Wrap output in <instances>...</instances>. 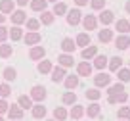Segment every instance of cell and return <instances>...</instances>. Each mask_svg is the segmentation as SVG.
<instances>
[{"mask_svg":"<svg viewBox=\"0 0 130 121\" xmlns=\"http://www.w3.org/2000/svg\"><path fill=\"white\" fill-rule=\"evenodd\" d=\"M44 98H46V89H44V87L37 85V87H32V89H31V100L42 102Z\"/></svg>","mask_w":130,"mask_h":121,"instance_id":"1","label":"cell"},{"mask_svg":"<svg viewBox=\"0 0 130 121\" xmlns=\"http://www.w3.org/2000/svg\"><path fill=\"white\" fill-rule=\"evenodd\" d=\"M80 21H82V14H80V10L75 8V10H71V12L67 14V23H69V25H73V27H75V25H78Z\"/></svg>","mask_w":130,"mask_h":121,"instance_id":"2","label":"cell"},{"mask_svg":"<svg viewBox=\"0 0 130 121\" xmlns=\"http://www.w3.org/2000/svg\"><path fill=\"white\" fill-rule=\"evenodd\" d=\"M8 117H10V119H13V121L21 119V117H23V110H21L17 104H12L8 108Z\"/></svg>","mask_w":130,"mask_h":121,"instance_id":"3","label":"cell"},{"mask_svg":"<svg viewBox=\"0 0 130 121\" xmlns=\"http://www.w3.org/2000/svg\"><path fill=\"white\" fill-rule=\"evenodd\" d=\"M27 21V14L23 12V10H17V12L12 14V23L15 25V27H19L21 23H25Z\"/></svg>","mask_w":130,"mask_h":121,"instance_id":"4","label":"cell"},{"mask_svg":"<svg viewBox=\"0 0 130 121\" xmlns=\"http://www.w3.org/2000/svg\"><path fill=\"white\" fill-rule=\"evenodd\" d=\"M111 81V75H107V73H98L96 77H94V83H96V87H107Z\"/></svg>","mask_w":130,"mask_h":121,"instance_id":"5","label":"cell"},{"mask_svg":"<svg viewBox=\"0 0 130 121\" xmlns=\"http://www.w3.org/2000/svg\"><path fill=\"white\" fill-rule=\"evenodd\" d=\"M13 8H15L13 0H0V12H2V16L4 14H13Z\"/></svg>","mask_w":130,"mask_h":121,"instance_id":"6","label":"cell"},{"mask_svg":"<svg viewBox=\"0 0 130 121\" xmlns=\"http://www.w3.org/2000/svg\"><path fill=\"white\" fill-rule=\"evenodd\" d=\"M115 46H117L119 50H126L130 46V37L128 35H121L115 39Z\"/></svg>","mask_w":130,"mask_h":121,"instance_id":"7","label":"cell"},{"mask_svg":"<svg viewBox=\"0 0 130 121\" xmlns=\"http://www.w3.org/2000/svg\"><path fill=\"white\" fill-rule=\"evenodd\" d=\"M96 25H98V19L92 16V14H88V16L82 17V27H84V29L92 31V29H96Z\"/></svg>","mask_w":130,"mask_h":121,"instance_id":"8","label":"cell"},{"mask_svg":"<svg viewBox=\"0 0 130 121\" xmlns=\"http://www.w3.org/2000/svg\"><path fill=\"white\" fill-rule=\"evenodd\" d=\"M65 79V67H52V81L54 83H61Z\"/></svg>","mask_w":130,"mask_h":121,"instance_id":"9","label":"cell"},{"mask_svg":"<svg viewBox=\"0 0 130 121\" xmlns=\"http://www.w3.org/2000/svg\"><path fill=\"white\" fill-rule=\"evenodd\" d=\"M40 39H42V37L38 35V33H27V35L23 37L25 44H29V46H35V44H38V42H40Z\"/></svg>","mask_w":130,"mask_h":121,"instance_id":"10","label":"cell"},{"mask_svg":"<svg viewBox=\"0 0 130 121\" xmlns=\"http://www.w3.org/2000/svg\"><path fill=\"white\" fill-rule=\"evenodd\" d=\"M115 29H117L121 35H128V31H130V21H126V19L115 21Z\"/></svg>","mask_w":130,"mask_h":121,"instance_id":"11","label":"cell"},{"mask_svg":"<svg viewBox=\"0 0 130 121\" xmlns=\"http://www.w3.org/2000/svg\"><path fill=\"white\" fill-rule=\"evenodd\" d=\"M75 46H77V44H75V40L69 39V37H65V39L61 40V50H63L65 54H71L75 50Z\"/></svg>","mask_w":130,"mask_h":121,"instance_id":"12","label":"cell"},{"mask_svg":"<svg viewBox=\"0 0 130 121\" xmlns=\"http://www.w3.org/2000/svg\"><path fill=\"white\" fill-rule=\"evenodd\" d=\"M44 54H46V50L42 48V46H32L31 52H29V58H31V60H42Z\"/></svg>","mask_w":130,"mask_h":121,"instance_id":"13","label":"cell"},{"mask_svg":"<svg viewBox=\"0 0 130 121\" xmlns=\"http://www.w3.org/2000/svg\"><path fill=\"white\" fill-rule=\"evenodd\" d=\"M77 73H78V75H82V77L92 75V65H90L88 62H82V64L77 65Z\"/></svg>","mask_w":130,"mask_h":121,"instance_id":"14","label":"cell"},{"mask_svg":"<svg viewBox=\"0 0 130 121\" xmlns=\"http://www.w3.org/2000/svg\"><path fill=\"white\" fill-rule=\"evenodd\" d=\"M78 87V75H67L65 77V89L67 90H73Z\"/></svg>","mask_w":130,"mask_h":121,"instance_id":"15","label":"cell"},{"mask_svg":"<svg viewBox=\"0 0 130 121\" xmlns=\"http://www.w3.org/2000/svg\"><path fill=\"white\" fill-rule=\"evenodd\" d=\"M75 44H77V46H82V48H86V46L90 44V37H88V33H78L77 39H75Z\"/></svg>","mask_w":130,"mask_h":121,"instance_id":"16","label":"cell"},{"mask_svg":"<svg viewBox=\"0 0 130 121\" xmlns=\"http://www.w3.org/2000/svg\"><path fill=\"white\" fill-rule=\"evenodd\" d=\"M82 60H92V58L98 56V48L96 46H86V48H82Z\"/></svg>","mask_w":130,"mask_h":121,"instance_id":"17","label":"cell"},{"mask_svg":"<svg viewBox=\"0 0 130 121\" xmlns=\"http://www.w3.org/2000/svg\"><path fill=\"white\" fill-rule=\"evenodd\" d=\"M48 0H31V10L32 12H46Z\"/></svg>","mask_w":130,"mask_h":121,"instance_id":"18","label":"cell"},{"mask_svg":"<svg viewBox=\"0 0 130 121\" xmlns=\"http://www.w3.org/2000/svg\"><path fill=\"white\" fill-rule=\"evenodd\" d=\"M57 62H59L61 67H71V65L75 64V60H73V56H71V54H61V56L57 58Z\"/></svg>","mask_w":130,"mask_h":121,"instance_id":"19","label":"cell"},{"mask_svg":"<svg viewBox=\"0 0 130 121\" xmlns=\"http://www.w3.org/2000/svg\"><path fill=\"white\" fill-rule=\"evenodd\" d=\"M113 19H115V16H113V12H109V10H103V12L100 14V23H103V25L113 23Z\"/></svg>","mask_w":130,"mask_h":121,"instance_id":"20","label":"cell"},{"mask_svg":"<svg viewBox=\"0 0 130 121\" xmlns=\"http://www.w3.org/2000/svg\"><path fill=\"white\" fill-rule=\"evenodd\" d=\"M98 39L102 40V42H111L113 40V31L111 29H102V31L98 33Z\"/></svg>","mask_w":130,"mask_h":121,"instance_id":"21","label":"cell"},{"mask_svg":"<svg viewBox=\"0 0 130 121\" xmlns=\"http://www.w3.org/2000/svg\"><path fill=\"white\" fill-rule=\"evenodd\" d=\"M17 106H19L21 110H29L31 108L32 110V100H31V96H19V100H17Z\"/></svg>","mask_w":130,"mask_h":121,"instance_id":"22","label":"cell"},{"mask_svg":"<svg viewBox=\"0 0 130 121\" xmlns=\"http://www.w3.org/2000/svg\"><path fill=\"white\" fill-rule=\"evenodd\" d=\"M121 92H124V85H122V83L111 85L109 89H107V94H109V96H117V94H121Z\"/></svg>","mask_w":130,"mask_h":121,"instance_id":"23","label":"cell"},{"mask_svg":"<svg viewBox=\"0 0 130 121\" xmlns=\"http://www.w3.org/2000/svg\"><path fill=\"white\" fill-rule=\"evenodd\" d=\"M84 113H86L88 117H98V115H100V104H96V102H94V104H90L88 108L84 110Z\"/></svg>","mask_w":130,"mask_h":121,"instance_id":"24","label":"cell"},{"mask_svg":"<svg viewBox=\"0 0 130 121\" xmlns=\"http://www.w3.org/2000/svg\"><path fill=\"white\" fill-rule=\"evenodd\" d=\"M44 115H46V108H44L42 104L32 106V117H35V119H42Z\"/></svg>","mask_w":130,"mask_h":121,"instance_id":"25","label":"cell"},{"mask_svg":"<svg viewBox=\"0 0 130 121\" xmlns=\"http://www.w3.org/2000/svg\"><path fill=\"white\" fill-rule=\"evenodd\" d=\"M67 115H69V113H67V110L61 108V106L54 110V119H56V121H63V119H67Z\"/></svg>","mask_w":130,"mask_h":121,"instance_id":"26","label":"cell"},{"mask_svg":"<svg viewBox=\"0 0 130 121\" xmlns=\"http://www.w3.org/2000/svg\"><path fill=\"white\" fill-rule=\"evenodd\" d=\"M37 69L42 73V75H44V73H52V62H50V60H42Z\"/></svg>","mask_w":130,"mask_h":121,"instance_id":"27","label":"cell"},{"mask_svg":"<svg viewBox=\"0 0 130 121\" xmlns=\"http://www.w3.org/2000/svg\"><path fill=\"white\" fill-rule=\"evenodd\" d=\"M54 17H56V16H54L52 12H42L38 21H40V23H44V25H52V23H54Z\"/></svg>","mask_w":130,"mask_h":121,"instance_id":"28","label":"cell"},{"mask_svg":"<svg viewBox=\"0 0 130 121\" xmlns=\"http://www.w3.org/2000/svg\"><path fill=\"white\" fill-rule=\"evenodd\" d=\"M8 37L12 40H19V39H23V29L21 27H13L12 31H8Z\"/></svg>","mask_w":130,"mask_h":121,"instance_id":"29","label":"cell"},{"mask_svg":"<svg viewBox=\"0 0 130 121\" xmlns=\"http://www.w3.org/2000/svg\"><path fill=\"white\" fill-rule=\"evenodd\" d=\"M105 65H107V58L105 56H96V60H94V67L100 69V71H103Z\"/></svg>","mask_w":130,"mask_h":121,"instance_id":"30","label":"cell"},{"mask_svg":"<svg viewBox=\"0 0 130 121\" xmlns=\"http://www.w3.org/2000/svg\"><path fill=\"white\" fill-rule=\"evenodd\" d=\"M69 115L73 117V119H80V117L84 115V108H82V106H73V110L69 112Z\"/></svg>","mask_w":130,"mask_h":121,"instance_id":"31","label":"cell"},{"mask_svg":"<svg viewBox=\"0 0 130 121\" xmlns=\"http://www.w3.org/2000/svg\"><path fill=\"white\" fill-rule=\"evenodd\" d=\"M128 100V94L126 92H121V94H117V96H109L107 98V102L109 104H117V102H126Z\"/></svg>","mask_w":130,"mask_h":121,"instance_id":"32","label":"cell"},{"mask_svg":"<svg viewBox=\"0 0 130 121\" xmlns=\"http://www.w3.org/2000/svg\"><path fill=\"white\" fill-rule=\"evenodd\" d=\"M12 54H13L12 44H2V46H0V56H2V58H10Z\"/></svg>","mask_w":130,"mask_h":121,"instance_id":"33","label":"cell"},{"mask_svg":"<svg viewBox=\"0 0 130 121\" xmlns=\"http://www.w3.org/2000/svg\"><path fill=\"white\" fill-rule=\"evenodd\" d=\"M121 67H122V60L121 58H111V62H109V69L111 71H119Z\"/></svg>","mask_w":130,"mask_h":121,"instance_id":"34","label":"cell"},{"mask_svg":"<svg viewBox=\"0 0 130 121\" xmlns=\"http://www.w3.org/2000/svg\"><path fill=\"white\" fill-rule=\"evenodd\" d=\"M65 12H67V6H65L63 2H57V4L54 6V12L52 14H54V16H63Z\"/></svg>","mask_w":130,"mask_h":121,"instance_id":"35","label":"cell"},{"mask_svg":"<svg viewBox=\"0 0 130 121\" xmlns=\"http://www.w3.org/2000/svg\"><path fill=\"white\" fill-rule=\"evenodd\" d=\"M100 96H102V92H100L98 89H88V90H86V98H88V100H94V102H96Z\"/></svg>","mask_w":130,"mask_h":121,"instance_id":"36","label":"cell"},{"mask_svg":"<svg viewBox=\"0 0 130 121\" xmlns=\"http://www.w3.org/2000/svg\"><path fill=\"white\" fill-rule=\"evenodd\" d=\"M75 102H77V94L75 92H65L63 94V104L71 106V104H75Z\"/></svg>","mask_w":130,"mask_h":121,"instance_id":"37","label":"cell"},{"mask_svg":"<svg viewBox=\"0 0 130 121\" xmlns=\"http://www.w3.org/2000/svg\"><path fill=\"white\" fill-rule=\"evenodd\" d=\"M119 81L121 83H126V81H130V69H119Z\"/></svg>","mask_w":130,"mask_h":121,"instance_id":"38","label":"cell"},{"mask_svg":"<svg viewBox=\"0 0 130 121\" xmlns=\"http://www.w3.org/2000/svg\"><path fill=\"white\" fill-rule=\"evenodd\" d=\"M40 27L38 19H27V29H31V33H37V29Z\"/></svg>","mask_w":130,"mask_h":121,"instance_id":"39","label":"cell"},{"mask_svg":"<svg viewBox=\"0 0 130 121\" xmlns=\"http://www.w3.org/2000/svg\"><path fill=\"white\" fill-rule=\"evenodd\" d=\"M15 75H17V73H15V69H13V67H6L4 69V79L6 81H13V79H15Z\"/></svg>","mask_w":130,"mask_h":121,"instance_id":"40","label":"cell"},{"mask_svg":"<svg viewBox=\"0 0 130 121\" xmlns=\"http://www.w3.org/2000/svg\"><path fill=\"white\" fill-rule=\"evenodd\" d=\"M10 92H12V90H10V85L8 83H2V85H0V98H8Z\"/></svg>","mask_w":130,"mask_h":121,"instance_id":"41","label":"cell"},{"mask_svg":"<svg viewBox=\"0 0 130 121\" xmlns=\"http://www.w3.org/2000/svg\"><path fill=\"white\" fill-rule=\"evenodd\" d=\"M90 6H92V10H103L105 0H90Z\"/></svg>","mask_w":130,"mask_h":121,"instance_id":"42","label":"cell"},{"mask_svg":"<svg viewBox=\"0 0 130 121\" xmlns=\"http://www.w3.org/2000/svg\"><path fill=\"white\" fill-rule=\"evenodd\" d=\"M119 117L130 121V108H121V110H119Z\"/></svg>","mask_w":130,"mask_h":121,"instance_id":"43","label":"cell"},{"mask_svg":"<svg viewBox=\"0 0 130 121\" xmlns=\"http://www.w3.org/2000/svg\"><path fill=\"white\" fill-rule=\"evenodd\" d=\"M8 108H10V104L4 98H0V115H2V113H8Z\"/></svg>","mask_w":130,"mask_h":121,"instance_id":"44","label":"cell"},{"mask_svg":"<svg viewBox=\"0 0 130 121\" xmlns=\"http://www.w3.org/2000/svg\"><path fill=\"white\" fill-rule=\"evenodd\" d=\"M6 39H8V29L0 25V42H4Z\"/></svg>","mask_w":130,"mask_h":121,"instance_id":"45","label":"cell"},{"mask_svg":"<svg viewBox=\"0 0 130 121\" xmlns=\"http://www.w3.org/2000/svg\"><path fill=\"white\" fill-rule=\"evenodd\" d=\"M75 2H77V6H86L88 4V0H75Z\"/></svg>","mask_w":130,"mask_h":121,"instance_id":"46","label":"cell"},{"mask_svg":"<svg viewBox=\"0 0 130 121\" xmlns=\"http://www.w3.org/2000/svg\"><path fill=\"white\" fill-rule=\"evenodd\" d=\"M15 2H17V4H19V6H25V4H27V2H29V0H15Z\"/></svg>","mask_w":130,"mask_h":121,"instance_id":"47","label":"cell"},{"mask_svg":"<svg viewBox=\"0 0 130 121\" xmlns=\"http://www.w3.org/2000/svg\"><path fill=\"white\" fill-rule=\"evenodd\" d=\"M124 10H126V14H130V0L126 2V6H124Z\"/></svg>","mask_w":130,"mask_h":121,"instance_id":"48","label":"cell"},{"mask_svg":"<svg viewBox=\"0 0 130 121\" xmlns=\"http://www.w3.org/2000/svg\"><path fill=\"white\" fill-rule=\"evenodd\" d=\"M4 23V16H2V14H0V25Z\"/></svg>","mask_w":130,"mask_h":121,"instance_id":"49","label":"cell"},{"mask_svg":"<svg viewBox=\"0 0 130 121\" xmlns=\"http://www.w3.org/2000/svg\"><path fill=\"white\" fill-rule=\"evenodd\" d=\"M50 2H54V4H57V2H59V0H50Z\"/></svg>","mask_w":130,"mask_h":121,"instance_id":"50","label":"cell"},{"mask_svg":"<svg viewBox=\"0 0 130 121\" xmlns=\"http://www.w3.org/2000/svg\"><path fill=\"white\" fill-rule=\"evenodd\" d=\"M0 121H4V119H2V115H0Z\"/></svg>","mask_w":130,"mask_h":121,"instance_id":"51","label":"cell"},{"mask_svg":"<svg viewBox=\"0 0 130 121\" xmlns=\"http://www.w3.org/2000/svg\"><path fill=\"white\" fill-rule=\"evenodd\" d=\"M17 121H21V119H17Z\"/></svg>","mask_w":130,"mask_h":121,"instance_id":"52","label":"cell"}]
</instances>
